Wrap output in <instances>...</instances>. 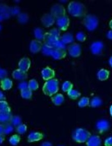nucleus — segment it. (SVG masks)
<instances>
[{
  "label": "nucleus",
  "instance_id": "obj_1",
  "mask_svg": "<svg viewBox=\"0 0 112 146\" xmlns=\"http://www.w3.org/2000/svg\"><path fill=\"white\" fill-rule=\"evenodd\" d=\"M68 10L71 16L75 17H85L87 13V9L85 5L76 1H72L69 3Z\"/></svg>",
  "mask_w": 112,
  "mask_h": 146
},
{
  "label": "nucleus",
  "instance_id": "obj_2",
  "mask_svg": "<svg viewBox=\"0 0 112 146\" xmlns=\"http://www.w3.org/2000/svg\"><path fill=\"white\" fill-rule=\"evenodd\" d=\"M59 81L57 79H53L45 83L43 87V92L45 95L52 96L59 91Z\"/></svg>",
  "mask_w": 112,
  "mask_h": 146
},
{
  "label": "nucleus",
  "instance_id": "obj_3",
  "mask_svg": "<svg viewBox=\"0 0 112 146\" xmlns=\"http://www.w3.org/2000/svg\"><path fill=\"white\" fill-rule=\"evenodd\" d=\"M91 136V133L86 129L78 128L75 130L73 135V139L77 143H84Z\"/></svg>",
  "mask_w": 112,
  "mask_h": 146
},
{
  "label": "nucleus",
  "instance_id": "obj_4",
  "mask_svg": "<svg viewBox=\"0 0 112 146\" xmlns=\"http://www.w3.org/2000/svg\"><path fill=\"white\" fill-rule=\"evenodd\" d=\"M84 26L87 29L92 31L97 28L99 25V19L95 15L92 14L86 15L83 21Z\"/></svg>",
  "mask_w": 112,
  "mask_h": 146
},
{
  "label": "nucleus",
  "instance_id": "obj_5",
  "mask_svg": "<svg viewBox=\"0 0 112 146\" xmlns=\"http://www.w3.org/2000/svg\"><path fill=\"white\" fill-rule=\"evenodd\" d=\"M65 13L66 11L65 8L62 5L60 4H54L50 9V14L56 19L65 16Z\"/></svg>",
  "mask_w": 112,
  "mask_h": 146
},
{
  "label": "nucleus",
  "instance_id": "obj_6",
  "mask_svg": "<svg viewBox=\"0 0 112 146\" xmlns=\"http://www.w3.org/2000/svg\"><path fill=\"white\" fill-rule=\"evenodd\" d=\"M41 21L43 25L46 28L52 26L56 21V18L50 13H46L42 16Z\"/></svg>",
  "mask_w": 112,
  "mask_h": 146
},
{
  "label": "nucleus",
  "instance_id": "obj_7",
  "mask_svg": "<svg viewBox=\"0 0 112 146\" xmlns=\"http://www.w3.org/2000/svg\"><path fill=\"white\" fill-rule=\"evenodd\" d=\"M56 22L59 29L62 31L67 30L70 25V19L66 15L57 18Z\"/></svg>",
  "mask_w": 112,
  "mask_h": 146
},
{
  "label": "nucleus",
  "instance_id": "obj_8",
  "mask_svg": "<svg viewBox=\"0 0 112 146\" xmlns=\"http://www.w3.org/2000/svg\"><path fill=\"white\" fill-rule=\"evenodd\" d=\"M68 52L70 55L73 57H78L82 53V49L80 44L74 43L68 47Z\"/></svg>",
  "mask_w": 112,
  "mask_h": 146
},
{
  "label": "nucleus",
  "instance_id": "obj_9",
  "mask_svg": "<svg viewBox=\"0 0 112 146\" xmlns=\"http://www.w3.org/2000/svg\"><path fill=\"white\" fill-rule=\"evenodd\" d=\"M60 39L57 38L53 35H51L49 32H46L43 41L45 45L54 48L55 44Z\"/></svg>",
  "mask_w": 112,
  "mask_h": 146
},
{
  "label": "nucleus",
  "instance_id": "obj_10",
  "mask_svg": "<svg viewBox=\"0 0 112 146\" xmlns=\"http://www.w3.org/2000/svg\"><path fill=\"white\" fill-rule=\"evenodd\" d=\"M13 117L11 112H0V125L5 126L11 124Z\"/></svg>",
  "mask_w": 112,
  "mask_h": 146
},
{
  "label": "nucleus",
  "instance_id": "obj_11",
  "mask_svg": "<svg viewBox=\"0 0 112 146\" xmlns=\"http://www.w3.org/2000/svg\"><path fill=\"white\" fill-rule=\"evenodd\" d=\"M104 48V44L101 41L94 42L90 46V50L94 55H100Z\"/></svg>",
  "mask_w": 112,
  "mask_h": 146
},
{
  "label": "nucleus",
  "instance_id": "obj_12",
  "mask_svg": "<svg viewBox=\"0 0 112 146\" xmlns=\"http://www.w3.org/2000/svg\"><path fill=\"white\" fill-rule=\"evenodd\" d=\"M42 76L45 81L53 79L55 76V71L49 67H46L42 70Z\"/></svg>",
  "mask_w": 112,
  "mask_h": 146
},
{
  "label": "nucleus",
  "instance_id": "obj_13",
  "mask_svg": "<svg viewBox=\"0 0 112 146\" xmlns=\"http://www.w3.org/2000/svg\"><path fill=\"white\" fill-rule=\"evenodd\" d=\"M43 46L41 41H38V40H33L31 41L30 45V50L33 54L38 53L41 50Z\"/></svg>",
  "mask_w": 112,
  "mask_h": 146
},
{
  "label": "nucleus",
  "instance_id": "obj_14",
  "mask_svg": "<svg viewBox=\"0 0 112 146\" xmlns=\"http://www.w3.org/2000/svg\"><path fill=\"white\" fill-rule=\"evenodd\" d=\"M96 127L99 133L103 134V133L109 130V124L106 120H100L97 123Z\"/></svg>",
  "mask_w": 112,
  "mask_h": 146
},
{
  "label": "nucleus",
  "instance_id": "obj_15",
  "mask_svg": "<svg viewBox=\"0 0 112 146\" xmlns=\"http://www.w3.org/2000/svg\"><path fill=\"white\" fill-rule=\"evenodd\" d=\"M67 56V52L63 49L53 48L51 56L56 60H60L65 58Z\"/></svg>",
  "mask_w": 112,
  "mask_h": 146
},
{
  "label": "nucleus",
  "instance_id": "obj_16",
  "mask_svg": "<svg viewBox=\"0 0 112 146\" xmlns=\"http://www.w3.org/2000/svg\"><path fill=\"white\" fill-rule=\"evenodd\" d=\"M102 140L98 135L91 136L86 141V146H101Z\"/></svg>",
  "mask_w": 112,
  "mask_h": 146
},
{
  "label": "nucleus",
  "instance_id": "obj_17",
  "mask_svg": "<svg viewBox=\"0 0 112 146\" xmlns=\"http://www.w3.org/2000/svg\"><path fill=\"white\" fill-rule=\"evenodd\" d=\"M18 66L19 69L27 72L31 66V60L27 57L22 58L19 62Z\"/></svg>",
  "mask_w": 112,
  "mask_h": 146
},
{
  "label": "nucleus",
  "instance_id": "obj_18",
  "mask_svg": "<svg viewBox=\"0 0 112 146\" xmlns=\"http://www.w3.org/2000/svg\"><path fill=\"white\" fill-rule=\"evenodd\" d=\"M44 138V135L40 132H32L28 136V141L31 143L42 140Z\"/></svg>",
  "mask_w": 112,
  "mask_h": 146
},
{
  "label": "nucleus",
  "instance_id": "obj_19",
  "mask_svg": "<svg viewBox=\"0 0 112 146\" xmlns=\"http://www.w3.org/2000/svg\"><path fill=\"white\" fill-rule=\"evenodd\" d=\"M12 76L14 79H16L17 80L21 81V80H24L27 79L28 74L26 72H24V71L18 69L14 70L13 72Z\"/></svg>",
  "mask_w": 112,
  "mask_h": 146
},
{
  "label": "nucleus",
  "instance_id": "obj_20",
  "mask_svg": "<svg viewBox=\"0 0 112 146\" xmlns=\"http://www.w3.org/2000/svg\"><path fill=\"white\" fill-rule=\"evenodd\" d=\"M1 88L4 91L9 90L13 87V82L12 80L9 78H5L1 81Z\"/></svg>",
  "mask_w": 112,
  "mask_h": 146
},
{
  "label": "nucleus",
  "instance_id": "obj_21",
  "mask_svg": "<svg viewBox=\"0 0 112 146\" xmlns=\"http://www.w3.org/2000/svg\"><path fill=\"white\" fill-rule=\"evenodd\" d=\"M109 71L105 69H100L97 73L98 78L101 81H104L107 80L109 78Z\"/></svg>",
  "mask_w": 112,
  "mask_h": 146
},
{
  "label": "nucleus",
  "instance_id": "obj_22",
  "mask_svg": "<svg viewBox=\"0 0 112 146\" xmlns=\"http://www.w3.org/2000/svg\"><path fill=\"white\" fill-rule=\"evenodd\" d=\"M60 40L65 44H70L73 42L74 36L71 33L67 32L62 35L60 38Z\"/></svg>",
  "mask_w": 112,
  "mask_h": 146
},
{
  "label": "nucleus",
  "instance_id": "obj_23",
  "mask_svg": "<svg viewBox=\"0 0 112 146\" xmlns=\"http://www.w3.org/2000/svg\"><path fill=\"white\" fill-rule=\"evenodd\" d=\"M51 101L55 105L60 106L65 101V97L62 94H57L51 97Z\"/></svg>",
  "mask_w": 112,
  "mask_h": 146
},
{
  "label": "nucleus",
  "instance_id": "obj_24",
  "mask_svg": "<svg viewBox=\"0 0 112 146\" xmlns=\"http://www.w3.org/2000/svg\"><path fill=\"white\" fill-rule=\"evenodd\" d=\"M45 33L44 30L41 28H36L34 31V36L38 41H43Z\"/></svg>",
  "mask_w": 112,
  "mask_h": 146
},
{
  "label": "nucleus",
  "instance_id": "obj_25",
  "mask_svg": "<svg viewBox=\"0 0 112 146\" xmlns=\"http://www.w3.org/2000/svg\"><path fill=\"white\" fill-rule=\"evenodd\" d=\"M0 14L3 15L5 19L11 16L9 13V7L6 4H0Z\"/></svg>",
  "mask_w": 112,
  "mask_h": 146
},
{
  "label": "nucleus",
  "instance_id": "obj_26",
  "mask_svg": "<svg viewBox=\"0 0 112 146\" xmlns=\"http://www.w3.org/2000/svg\"><path fill=\"white\" fill-rule=\"evenodd\" d=\"M21 140L20 136L19 135L15 134L12 135L9 139V143L12 146H17L20 143Z\"/></svg>",
  "mask_w": 112,
  "mask_h": 146
},
{
  "label": "nucleus",
  "instance_id": "obj_27",
  "mask_svg": "<svg viewBox=\"0 0 112 146\" xmlns=\"http://www.w3.org/2000/svg\"><path fill=\"white\" fill-rule=\"evenodd\" d=\"M102 104V101L100 98L98 97H95L92 99L90 102V106L93 108H96L100 106Z\"/></svg>",
  "mask_w": 112,
  "mask_h": 146
},
{
  "label": "nucleus",
  "instance_id": "obj_28",
  "mask_svg": "<svg viewBox=\"0 0 112 146\" xmlns=\"http://www.w3.org/2000/svg\"><path fill=\"white\" fill-rule=\"evenodd\" d=\"M0 112H11L10 107L8 103L5 100L0 101Z\"/></svg>",
  "mask_w": 112,
  "mask_h": 146
},
{
  "label": "nucleus",
  "instance_id": "obj_29",
  "mask_svg": "<svg viewBox=\"0 0 112 146\" xmlns=\"http://www.w3.org/2000/svg\"><path fill=\"white\" fill-rule=\"evenodd\" d=\"M68 95L69 97L71 100H75L80 96L81 94L80 92L72 89L71 91L68 92Z\"/></svg>",
  "mask_w": 112,
  "mask_h": 146
},
{
  "label": "nucleus",
  "instance_id": "obj_30",
  "mask_svg": "<svg viewBox=\"0 0 112 146\" xmlns=\"http://www.w3.org/2000/svg\"><path fill=\"white\" fill-rule=\"evenodd\" d=\"M39 87L38 81L35 79H31L28 83V88L31 91H36Z\"/></svg>",
  "mask_w": 112,
  "mask_h": 146
},
{
  "label": "nucleus",
  "instance_id": "obj_31",
  "mask_svg": "<svg viewBox=\"0 0 112 146\" xmlns=\"http://www.w3.org/2000/svg\"><path fill=\"white\" fill-rule=\"evenodd\" d=\"M20 94L21 97L26 100H30L32 96V91H31L29 88L21 91Z\"/></svg>",
  "mask_w": 112,
  "mask_h": 146
},
{
  "label": "nucleus",
  "instance_id": "obj_32",
  "mask_svg": "<svg viewBox=\"0 0 112 146\" xmlns=\"http://www.w3.org/2000/svg\"><path fill=\"white\" fill-rule=\"evenodd\" d=\"M73 88V85L70 81H65L63 83L62 85V91L64 92H67L71 91Z\"/></svg>",
  "mask_w": 112,
  "mask_h": 146
},
{
  "label": "nucleus",
  "instance_id": "obj_33",
  "mask_svg": "<svg viewBox=\"0 0 112 146\" xmlns=\"http://www.w3.org/2000/svg\"><path fill=\"white\" fill-rule=\"evenodd\" d=\"M90 104L89 98L87 97H83L78 102V105L81 108L85 107Z\"/></svg>",
  "mask_w": 112,
  "mask_h": 146
},
{
  "label": "nucleus",
  "instance_id": "obj_34",
  "mask_svg": "<svg viewBox=\"0 0 112 146\" xmlns=\"http://www.w3.org/2000/svg\"><path fill=\"white\" fill-rule=\"evenodd\" d=\"M22 124V120L20 117L19 116H13L12 118L11 124L15 127H18Z\"/></svg>",
  "mask_w": 112,
  "mask_h": 146
},
{
  "label": "nucleus",
  "instance_id": "obj_35",
  "mask_svg": "<svg viewBox=\"0 0 112 146\" xmlns=\"http://www.w3.org/2000/svg\"><path fill=\"white\" fill-rule=\"evenodd\" d=\"M53 50V48L47 46L45 44L43 46L42 49L43 53L45 55L47 56H51Z\"/></svg>",
  "mask_w": 112,
  "mask_h": 146
},
{
  "label": "nucleus",
  "instance_id": "obj_36",
  "mask_svg": "<svg viewBox=\"0 0 112 146\" xmlns=\"http://www.w3.org/2000/svg\"><path fill=\"white\" fill-rule=\"evenodd\" d=\"M27 126L24 124H21L16 128V131L19 135H23L27 131Z\"/></svg>",
  "mask_w": 112,
  "mask_h": 146
},
{
  "label": "nucleus",
  "instance_id": "obj_37",
  "mask_svg": "<svg viewBox=\"0 0 112 146\" xmlns=\"http://www.w3.org/2000/svg\"><path fill=\"white\" fill-rule=\"evenodd\" d=\"M18 20L20 23H26L29 20V16L26 13H21L18 15Z\"/></svg>",
  "mask_w": 112,
  "mask_h": 146
},
{
  "label": "nucleus",
  "instance_id": "obj_38",
  "mask_svg": "<svg viewBox=\"0 0 112 146\" xmlns=\"http://www.w3.org/2000/svg\"><path fill=\"white\" fill-rule=\"evenodd\" d=\"M3 127H4V133L5 135L9 134L11 133H12L14 131L13 126L11 124L3 126Z\"/></svg>",
  "mask_w": 112,
  "mask_h": 146
},
{
  "label": "nucleus",
  "instance_id": "obj_39",
  "mask_svg": "<svg viewBox=\"0 0 112 146\" xmlns=\"http://www.w3.org/2000/svg\"><path fill=\"white\" fill-rule=\"evenodd\" d=\"M51 35H53L54 36H55L57 38H59L60 39L61 38V36H60V30L59 29H57V28H53L52 29H51L49 31Z\"/></svg>",
  "mask_w": 112,
  "mask_h": 146
},
{
  "label": "nucleus",
  "instance_id": "obj_40",
  "mask_svg": "<svg viewBox=\"0 0 112 146\" xmlns=\"http://www.w3.org/2000/svg\"><path fill=\"white\" fill-rule=\"evenodd\" d=\"M76 38L78 41L84 42L86 39V35L84 32H78L76 35Z\"/></svg>",
  "mask_w": 112,
  "mask_h": 146
},
{
  "label": "nucleus",
  "instance_id": "obj_41",
  "mask_svg": "<svg viewBox=\"0 0 112 146\" xmlns=\"http://www.w3.org/2000/svg\"><path fill=\"white\" fill-rule=\"evenodd\" d=\"M20 9L18 7H13L9 8V13L11 15H19L20 14Z\"/></svg>",
  "mask_w": 112,
  "mask_h": 146
},
{
  "label": "nucleus",
  "instance_id": "obj_42",
  "mask_svg": "<svg viewBox=\"0 0 112 146\" xmlns=\"http://www.w3.org/2000/svg\"><path fill=\"white\" fill-rule=\"evenodd\" d=\"M65 44H64L63 42H62L61 40L60 39L57 42L55 47H54V48H57V49H63V50H65Z\"/></svg>",
  "mask_w": 112,
  "mask_h": 146
},
{
  "label": "nucleus",
  "instance_id": "obj_43",
  "mask_svg": "<svg viewBox=\"0 0 112 146\" xmlns=\"http://www.w3.org/2000/svg\"><path fill=\"white\" fill-rule=\"evenodd\" d=\"M7 74L8 73L6 70L0 68V79L1 80H3L6 78V77L7 76Z\"/></svg>",
  "mask_w": 112,
  "mask_h": 146
},
{
  "label": "nucleus",
  "instance_id": "obj_44",
  "mask_svg": "<svg viewBox=\"0 0 112 146\" xmlns=\"http://www.w3.org/2000/svg\"><path fill=\"white\" fill-rule=\"evenodd\" d=\"M18 88L20 90V91L26 90L27 88H28V84L27 83V82H21L19 85Z\"/></svg>",
  "mask_w": 112,
  "mask_h": 146
},
{
  "label": "nucleus",
  "instance_id": "obj_45",
  "mask_svg": "<svg viewBox=\"0 0 112 146\" xmlns=\"http://www.w3.org/2000/svg\"><path fill=\"white\" fill-rule=\"evenodd\" d=\"M104 146H112V136L106 138L104 141Z\"/></svg>",
  "mask_w": 112,
  "mask_h": 146
},
{
  "label": "nucleus",
  "instance_id": "obj_46",
  "mask_svg": "<svg viewBox=\"0 0 112 146\" xmlns=\"http://www.w3.org/2000/svg\"><path fill=\"white\" fill-rule=\"evenodd\" d=\"M6 98L4 96V94L0 91V101H2V100H5Z\"/></svg>",
  "mask_w": 112,
  "mask_h": 146
},
{
  "label": "nucleus",
  "instance_id": "obj_47",
  "mask_svg": "<svg viewBox=\"0 0 112 146\" xmlns=\"http://www.w3.org/2000/svg\"><path fill=\"white\" fill-rule=\"evenodd\" d=\"M41 146H53L52 143H50V142L48 141H46V142H44L42 143Z\"/></svg>",
  "mask_w": 112,
  "mask_h": 146
},
{
  "label": "nucleus",
  "instance_id": "obj_48",
  "mask_svg": "<svg viewBox=\"0 0 112 146\" xmlns=\"http://www.w3.org/2000/svg\"><path fill=\"white\" fill-rule=\"evenodd\" d=\"M3 135H5L4 133V127L3 126L0 125V137Z\"/></svg>",
  "mask_w": 112,
  "mask_h": 146
},
{
  "label": "nucleus",
  "instance_id": "obj_49",
  "mask_svg": "<svg viewBox=\"0 0 112 146\" xmlns=\"http://www.w3.org/2000/svg\"><path fill=\"white\" fill-rule=\"evenodd\" d=\"M107 37L110 40H112V30H110L109 32H107Z\"/></svg>",
  "mask_w": 112,
  "mask_h": 146
},
{
  "label": "nucleus",
  "instance_id": "obj_50",
  "mask_svg": "<svg viewBox=\"0 0 112 146\" xmlns=\"http://www.w3.org/2000/svg\"><path fill=\"white\" fill-rule=\"evenodd\" d=\"M5 140V135H3V136H1L0 137V145L3 143V141Z\"/></svg>",
  "mask_w": 112,
  "mask_h": 146
},
{
  "label": "nucleus",
  "instance_id": "obj_51",
  "mask_svg": "<svg viewBox=\"0 0 112 146\" xmlns=\"http://www.w3.org/2000/svg\"><path fill=\"white\" fill-rule=\"evenodd\" d=\"M4 19H5V18L4 17V16L3 15L0 14V21H2Z\"/></svg>",
  "mask_w": 112,
  "mask_h": 146
},
{
  "label": "nucleus",
  "instance_id": "obj_52",
  "mask_svg": "<svg viewBox=\"0 0 112 146\" xmlns=\"http://www.w3.org/2000/svg\"><path fill=\"white\" fill-rule=\"evenodd\" d=\"M109 63L110 65H111V66L112 67V56L109 58Z\"/></svg>",
  "mask_w": 112,
  "mask_h": 146
},
{
  "label": "nucleus",
  "instance_id": "obj_53",
  "mask_svg": "<svg viewBox=\"0 0 112 146\" xmlns=\"http://www.w3.org/2000/svg\"><path fill=\"white\" fill-rule=\"evenodd\" d=\"M109 112H110L111 115L112 117V106L110 107V108H109Z\"/></svg>",
  "mask_w": 112,
  "mask_h": 146
},
{
  "label": "nucleus",
  "instance_id": "obj_54",
  "mask_svg": "<svg viewBox=\"0 0 112 146\" xmlns=\"http://www.w3.org/2000/svg\"><path fill=\"white\" fill-rule=\"evenodd\" d=\"M109 27H110V28H111V29L112 30V19L109 21Z\"/></svg>",
  "mask_w": 112,
  "mask_h": 146
},
{
  "label": "nucleus",
  "instance_id": "obj_55",
  "mask_svg": "<svg viewBox=\"0 0 112 146\" xmlns=\"http://www.w3.org/2000/svg\"><path fill=\"white\" fill-rule=\"evenodd\" d=\"M2 29V27H1V26L0 25V31H1V30Z\"/></svg>",
  "mask_w": 112,
  "mask_h": 146
}]
</instances>
